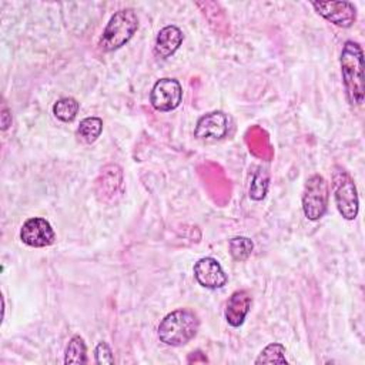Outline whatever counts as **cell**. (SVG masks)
I'll list each match as a JSON object with an SVG mask.
<instances>
[{"label":"cell","mask_w":365,"mask_h":365,"mask_svg":"<svg viewBox=\"0 0 365 365\" xmlns=\"http://www.w3.org/2000/svg\"><path fill=\"white\" fill-rule=\"evenodd\" d=\"M341 74L346 97L351 106H361L364 101V53L358 43L345 41L341 51Z\"/></svg>","instance_id":"1"},{"label":"cell","mask_w":365,"mask_h":365,"mask_svg":"<svg viewBox=\"0 0 365 365\" xmlns=\"http://www.w3.org/2000/svg\"><path fill=\"white\" fill-rule=\"evenodd\" d=\"M200 321L194 311L187 308L167 314L158 325V338L170 346H181L190 342L198 331Z\"/></svg>","instance_id":"2"},{"label":"cell","mask_w":365,"mask_h":365,"mask_svg":"<svg viewBox=\"0 0 365 365\" xmlns=\"http://www.w3.org/2000/svg\"><path fill=\"white\" fill-rule=\"evenodd\" d=\"M138 29V17L133 9L115 11L108 20L98 40V47L104 51H114L123 47Z\"/></svg>","instance_id":"3"},{"label":"cell","mask_w":365,"mask_h":365,"mask_svg":"<svg viewBox=\"0 0 365 365\" xmlns=\"http://www.w3.org/2000/svg\"><path fill=\"white\" fill-rule=\"evenodd\" d=\"M334 198L339 214L351 221L355 220L359 210V200L352 177L341 167H335L332 174Z\"/></svg>","instance_id":"4"},{"label":"cell","mask_w":365,"mask_h":365,"mask_svg":"<svg viewBox=\"0 0 365 365\" xmlns=\"http://www.w3.org/2000/svg\"><path fill=\"white\" fill-rule=\"evenodd\" d=\"M328 182L319 174L311 175L304 185L302 211L311 221H318L324 217L328 208Z\"/></svg>","instance_id":"5"},{"label":"cell","mask_w":365,"mask_h":365,"mask_svg":"<svg viewBox=\"0 0 365 365\" xmlns=\"http://www.w3.org/2000/svg\"><path fill=\"white\" fill-rule=\"evenodd\" d=\"M181 100L182 87L175 78H160L151 88L150 101L151 106L158 111H171L180 106Z\"/></svg>","instance_id":"6"},{"label":"cell","mask_w":365,"mask_h":365,"mask_svg":"<svg viewBox=\"0 0 365 365\" xmlns=\"http://www.w3.org/2000/svg\"><path fill=\"white\" fill-rule=\"evenodd\" d=\"M315 11L338 27H351L356 20V9L349 1H312Z\"/></svg>","instance_id":"7"},{"label":"cell","mask_w":365,"mask_h":365,"mask_svg":"<svg viewBox=\"0 0 365 365\" xmlns=\"http://www.w3.org/2000/svg\"><path fill=\"white\" fill-rule=\"evenodd\" d=\"M20 238L29 247L43 248L54 242L56 234L47 220L41 217H33L23 224L20 230Z\"/></svg>","instance_id":"8"},{"label":"cell","mask_w":365,"mask_h":365,"mask_svg":"<svg viewBox=\"0 0 365 365\" xmlns=\"http://www.w3.org/2000/svg\"><path fill=\"white\" fill-rule=\"evenodd\" d=\"M228 128V115L222 111H211L197 121L194 135L201 141H217L227 135Z\"/></svg>","instance_id":"9"},{"label":"cell","mask_w":365,"mask_h":365,"mask_svg":"<svg viewBox=\"0 0 365 365\" xmlns=\"http://www.w3.org/2000/svg\"><path fill=\"white\" fill-rule=\"evenodd\" d=\"M192 271H194V277H195L197 282L201 287L208 288V289L222 288L228 281L227 274L224 272L220 262L211 257L200 258L194 264Z\"/></svg>","instance_id":"10"},{"label":"cell","mask_w":365,"mask_h":365,"mask_svg":"<svg viewBox=\"0 0 365 365\" xmlns=\"http://www.w3.org/2000/svg\"><path fill=\"white\" fill-rule=\"evenodd\" d=\"M251 294L245 289H240L231 294V297L227 301V307H225V319L231 327H240L250 308H251Z\"/></svg>","instance_id":"11"},{"label":"cell","mask_w":365,"mask_h":365,"mask_svg":"<svg viewBox=\"0 0 365 365\" xmlns=\"http://www.w3.org/2000/svg\"><path fill=\"white\" fill-rule=\"evenodd\" d=\"M182 40H184V34L177 26L171 24V26L163 27L155 37V47H154L155 54L161 58H167L173 56L181 46Z\"/></svg>","instance_id":"12"},{"label":"cell","mask_w":365,"mask_h":365,"mask_svg":"<svg viewBox=\"0 0 365 365\" xmlns=\"http://www.w3.org/2000/svg\"><path fill=\"white\" fill-rule=\"evenodd\" d=\"M87 362V348L84 344V339L80 335H74L67 346L64 354V364H86Z\"/></svg>","instance_id":"13"},{"label":"cell","mask_w":365,"mask_h":365,"mask_svg":"<svg viewBox=\"0 0 365 365\" xmlns=\"http://www.w3.org/2000/svg\"><path fill=\"white\" fill-rule=\"evenodd\" d=\"M101 131H103V121L98 117H87L81 120L77 128L78 137L87 144L94 143L100 137Z\"/></svg>","instance_id":"14"},{"label":"cell","mask_w":365,"mask_h":365,"mask_svg":"<svg viewBox=\"0 0 365 365\" xmlns=\"http://www.w3.org/2000/svg\"><path fill=\"white\" fill-rule=\"evenodd\" d=\"M78 103L73 97H63L57 100L53 106V114L63 123H70L76 118L78 113Z\"/></svg>","instance_id":"15"},{"label":"cell","mask_w":365,"mask_h":365,"mask_svg":"<svg viewBox=\"0 0 365 365\" xmlns=\"http://www.w3.org/2000/svg\"><path fill=\"white\" fill-rule=\"evenodd\" d=\"M255 364H288L287 358H285V348L281 344H269L267 345L258 355V358L255 359Z\"/></svg>","instance_id":"16"},{"label":"cell","mask_w":365,"mask_h":365,"mask_svg":"<svg viewBox=\"0 0 365 365\" xmlns=\"http://www.w3.org/2000/svg\"><path fill=\"white\" fill-rule=\"evenodd\" d=\"M230 247V254L235 261H245L250 258L254 244L250 238L247 237H234L228 242Z\"/></svg>","instance_id":"17"},{"label":"cell","mask_w":365,"mask_h":365,"mask_svg":"<svg viewBox=\"0 0 365 365\" xmlns=\"http://www.w3.org/2000/svg\"><path fill=\"white\" fill-rule=\"evenodd\" d=\"M267 188H268V173L259 168L252 178L251 187H250V197L252 200H262L265 197Z\"/></svg>","instance_id":"18"},{"label":"cell","mask_w":365,"mask_h":365,"mask_svg":"<svg viewBox=\"0 0 365 365\" xmlns=\"http://www.w3.org/2000/svg\"><path fill=\"white\" fill-rule=\"evenodd\" d=\"M94 355H96V362H97V364H107V365L114 364L113 352H111L108 344L104 342V341L98 342V345L96 346Z\"/></svg>","instance_id":"19"},{"label":"cell","mask_w":365,"mask_h":365,"mask_svg":"<svg viewBox=\"0 0 365 365\" xmlns=\"http://www.w3.org/2000/svg\"><path fill=\"white\" fill-rule=\"evenodd\" d=\"M10 124H11V114L9 113V110L6 107H3V111H1V128L6 130Z\"/></svg>","instance_id":"20"}]
</instances>
